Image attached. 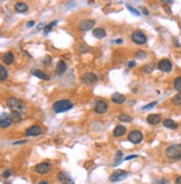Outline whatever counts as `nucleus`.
<instances>
[{
  "instance_id": "f257e3e1",
  "label": "nucleus",
  "mask_w": 181,
  "mask_h": 184,
  "mask_svg": "<svg viewBox=\"0 0 181 184\" xmlns=\"http://www.w3.org/2000/svg\"><path fill=\"white\" fill-rule=\"evenodd\" d=\"M164 154L169 160H172V161L181 160V144H171V145H169L166 149Z\"/></svg>"
},
{
  "instance_id": "f03ea898",
  "label": "nucleus",
  "mask_w": 181,
  "mask_h": 184,
  "mask_svg": "<svg viewBox=\"0 0 181 184\" xmlns=\"http://www.w3.org/2000/svg\"><path fill=\"white\" fill-rule=\"evenodd\" d=\"M72 108H73V103L71 102L70 100H67V99L59 100V101L53 103V105H52V109L56 113L66 112V111H69Z\"/></svg>"
},
{
  "instance_id": "7ed1b4c3",
  "label": "nucleus",
  "mask_w": 181,
  "mask_h": 184,
  "mask_svg": "<svg viewBox=\"0 0 181 184\" xmlns=\"http://www.w3.org/2000/svg\"><path fill=\"white\" fill-rule=\"evenodd\" d=\"M7 105L12 111H18V112L26 111V104L22 101H20L19 99H16V98H8L7 99Z\"/></svg>"
},
{
  "instance_id": "20e7f679",
  "label": "nucleus",
  "mask_w": 181,
  "mask_h": 184,
  "mask_svg": "<svg viewBox=\"0 0 181 184\" xmlns=\"http://www.w3.org/2000/svg\"><path fill=\"white\" fill-rule=\"evenodd\" d=\"M52 169V165L49 162H41L38 163L35 166V172L41 175H45V174H48Z\"/></svg>"
},
{
  "instance_id": "39448f33",
  "label": "nucleus",
  "mask_w": 181,
  "mask_h": 184,
  "mask_svg": "<svg viewBox=\"0 0 181 184\" xmlns=\"http://www.w3.org/2000/svg\"><path fill=\"white\" fill-rule=\"evenodd\" d=\"M131 40L133 41L134 43H137V44H144L147 42V36L142 31L137 30L134 31V32H132Z\"/></svg>"
},
{
  "instance_id": "423d86ee",
  "label": "nucleus",
  "mask_w": 181,
  "mask_h": 184,
  "mask_svg": "<svg viewBox=\"0 0 181 184\" xmlns=\"http://www.w3.org/2000/svg\"><path fill=\"white\" fill-rule=\"evenodd\" d=\"M142 139H143V134H142V132L139 131V130H133V131H131V132L129 133V135H128V140H129L132 144L140 143L141 141H142Z\"/></svg>"
},
{
  "instance_id": "0eeeda50",
  "label": "nucleus",
  "mask_w": 181,
  "mask_h": 184,
  "mask_svg": "<svg viewBox=\"0 0 181 184\" xmlns=\"http://www.w3.org/2000/svg\"><path fill=\"white\" fill-rule=\"evenodd\" d=\"M12 118L8 113H0V128L7 129L12 124Z\"/></svg>"
},
{
  "instance_id": "6e6552de",
  "label": "nucleus",
  "mask_w": 181,
  "mask_h": 184,
  "mask_svg": "<svg viewBox=\"0 0 181 184\" xmlns=\"http://www.w3.org/2000/svg\"><path fill=\"white\" fill-rule=\"evenodd\" d=\"M127 176H128V172H126L123 170H117V171H114L113 173L111 174L109 180L111 182H119L121 180L126 179Z\"/></svg>"
},
{
  "instance_id": "1a4fd4ad",
  "label": "nucleus",
  "mask_w": 181,
  "mask_h": 184,
  "mask_svg": "<svg viewBox=\"0 0 181 184\" xmlns=\"http://www.w3.org/2000/svg\"><path fill=\"white\" fill-rule=\"evenodd\" d=\"M109 109V105L108 103L103 100H98L96 102V105H94V112L98 113V114H104V113L108 111Z\"/></svg>"
},
{
  "instance_id": "9d476101",
  "label": "nucleus",
  "mask_w": 181,
  "mask_h": 184,
  "mask_svg": "<svg viewBox=\"0 0 181 184\" xmlns=\"http://www.w3.org/2000/svg\"><path fill=\"white\" fill-rule=\"evenodd\" d=\"M58 180L61 184H75V181L72 180V177L65 171H61L58 173Z\"/></svg>"
},
{
  "instance_id": "9b49d317",
  "label": "nucleus",
  "mask_w": 181,
  "mask_h": 184,
  "mask_svg": "<svg viewBox=\"0 0 181 184\" xmlns=\"http://www.w3.org/2000/svg\"><path fill=\"white\" fill-rule=\"evenodd\" d=\"M98 80V77L93 73V72H87L85 74H82L81 77V82L82 83H86V84H90V83H93Z\"/></svg>"
},
{
  "instance_id": "f8f14e48",
  "label": "nucleus",
  "mask_w": 181,
  "mask_h": 184,
  "mask_svg": "<svg viewBox=\"0 0 181 184\" xmlns=\"http://www.w3.org/2000/svg\"><path fill=\"white\" fill-rule=\"evenodd\" d=\"M158 68L162 72H170L172 70V63L168 59H162L158 63Z\"/></svg>"
},
{
  "instance_id": "ddd939ff",
  "label": "nucleus",
  "mask_w": 181,
  "mask_h": 184,
  "mask_svg": "<svg viewBox=\"0 0 181 184\" xmlns=\"http://www.w3.org/2000/svg\"><path fill=\"white\" fill-rule=\"evenodd\" d=\"M42 133V129L39 125H32L29 126L27 130H26V135L27 136H38Z\"/></svg>"
},
{
  "instance_id": "4468645a",
  "label": "nucleus",
  "mask_w": 181,
  "mask_h": 184,
  "mask_svg": "<svg viewBox=\"0 0 181 184\" xmlns=\"http://www.w3.org/2000/svg\"><path fill=\"white\" fill-rule=\"evenodd\" d=\"M94 20L92 19H87V20H83L79 24V28H80L81 31H89L91 30L93 27H94Z\"/></svg>"
},
{
  "instance_id": "2eb2a0df",
  "label": "nucleus",
  "mask_w": 181,
  "mask_h": 184,
  "mask_svg": "<svg viewBox=\"0 0 181 184\" xmlns=\"http://www.w3.org/2000/svg\"><path fill=\"white\" fill-rule=\"evenodd\" d=\"M111 100H112V102L116 103V104H121V103L126 102L127 98H126L124 94H121L119 92H116V93H113L111 95Z\"/></svg>"
},
{
  "instance_id": "dca6fc26",
  "label": "nucleus",
  "mask_w": 181,
  "mask_h": 184,
  "mask_svg": "<svg viewBox=\"0 0 181 184\" xmlns=\"http://www.w3.org/2000/svg\"><path fill=\"white\" fill-rule=\"evenodd\" d=\"M161 121V115L160 114H157V113H152V114H149L147 116V122L151 124V125H156L158 123H160Z\"/></svg>"
},
{
  "instance_id": "f3484780",
  "label": "nucleus",
  "mask_w": 181,
  "mask_h": 184,
  "mask_svg": "<svg viewBox=\"0 0 181 184\" xmlns=\"http://www.w3.org/2000/svg\"><path fill=\"white\" fill-rule=\"evenodd\" d=\"M31 73H32V75H35V77H37V78H39V79H41V80H46V81H48V80L50 79V75H49L48 73H46L45 71H41V70H38V69L32 70Z\"/></svg>"
},
{
  "instance_id": "a211bd4d",
  "label": "nucleus",
  "mask_w": 181,
  "mask_h": 184,
  "mask_svg": "<svg viewBox=\"0 0 181 184\" xmlns=\"http://www.w3.org/2000/svg\"><path fill=\"white\" fill-rule=\"evenodd\" d=\"M2 61H3L5 64L10 66V64H12L13 61H15V54H13L11 51H7L5 54H3V57H2Z\"/></svg>"
},
{
  "instance_id": "6ab92c4d",
  "label": "nucleus",
  "mask_w": 181,
  "mask_h": 184,
  "mask_svg": "<svg viewBox=\"0 0 181 184\" xmlns=\"http://www.w3.org/2000/svg\"><path fill=\"white\" fill-rule=\"evenodd\" d=\"M127 132V129H126V126H123V125H117L116 128H114V130H113V136L114 138H120L122 135H124Z\"/></svg>"
},
{
  "instance_id": "aec40b11",
  "label": "nucleus",
  "mask_w": 181,
  "mask_h": 184,
  "mask_svg": "<svg viewBox=\"0 0 181 184\" xmlns=\"http://www.w3.org/2000/svg\"><path fill=\"white\" fill-rule=\"evenodd\" d=\"M163 126H166L167 129H170V130H177L178 126H179V124L176 122V121L171 120V119H166L163 121Z\"/></svg>"
},
{
  "instance_id": "412c9836",
  "label": "nucleus",
  "mask_w": 181,
  "mask_h": 184,
  "mask_svg": "<svg viewBox=\"0 0 181 184\" xmlns=\"http://www.w3.org/2000/svg\"><path fill=\"white\" fill-rule=\"evenodd\" d=\"M92 33H93V37L94 38H97V39H103L104 37H106V30L103 29V28H94L93 31H92Z\"/></svg>"
},
{
  "instance_id": "4be33fe9",
  "label": "nucleus",
  "mask_w": 181,
  "mask_h": 184,
  "mask_svg": "<svg viewBox=\"0 0 181 184\" xmlns=\"http://www.w3.org/2000/svg\"><path fill=\"white\" fill-rule=\"evenodd\" d=\"M9 77V71L7 70L6 67L0 64V81H6Z\"/></svg>"
},
{
  "instance_id": "5701e85b",
  "label": "nucleus",
  "mask_w": 181,
  "mask_h": 184,
  "mask_svg": "<svg viewBox=\"0 0 181 184\" xmlns=\"http://www.w3.org/2000/svg\"><path fill=\"white\" fill-rule=\"evenodd\" d=\"M56 70H57V73L58 74H63L66 70H67V64L65 63L63 61H59L57 63V66H56Z\"/></svg>"
},
{
  "instance_id": "b1692460",
  "label": "nucleus",
  "mask_w": 181,
  "mask_h": 184,
  "mask_svg": "<svg viewBox=\"0 0 181 184\" xmlns=\"http://www.w3.org/2000/svg\"><path fill=\"white\" fill-rule=\"evenodd\" d=\"M15 9L17 12H26L28 10V5L25 2H17L15 5Z\"/></svg>"
},
{
  "instance_id": "393cba45",
  "label": "nucleus",
  "mask_w": 181,
  "mask_h": 184,
  "mask_svg": "<svg viewBox=\"0 0 181 184\" xmlns=\"http://www.w3.org/2000/svg\"><path fill=\"white\" fill-rule=\"evenodd\" d=\"M122 158H123V152H122L121 150L117 151L116 156H114V163H112V166H117V165H119V164L122 162Z\"/></svg>"
},
{
  "instance_id": "a878e982",
  "label": "nucleus",
  "mask_w": 181,
  "mask_h": 184,
  "mask_svg": "<svg viewBox=\"0 0 181 184\" xmlns=\"http://www.w3.org/2000/svg\"><path fill=\"white\" fill-rule=\"evenodd\" d=\"M118 120L121 122H131L132 121V116L129 114H126V113H121L118 115Z\"/></svg>"
},
{
  "instance_id": "bb28decb",
  "label": "nucleus",
  "mask_w": 181,
  "mask_h": 184,
  "mask_svg": "<svg viewBox=\"0 0 181 184\" xmlns=\"http://www.w3.org/2000/svg\"><path fill=\"white\" fill-rule=\"evenodd\" d=\"M58 23V20H55V21H52L51 23H49V24H47L46 27H45V30H43V34L45 36H47L49 32L51 31V29H52V27H55L56 24Z\"/></svg>"
},
{
  "instance_id": "cd10ccee",
  "label": "nucleus",
  "mask_w": 181,
  "mask_h": 184,
  "mask_svg": "<svg viewBox=\"0 0 181 184\" xmlns=\"http://www.w3.org/2000/svg\"><path fill=\"white\" fill-rule=\"evenodd\" d=\"M173 87L177 91H179V93H181V77H177L173 80Z\"/></svg>"
},
{
  "instance_id": "c85d7f7f",
  "label": "nucleus",
  "mask_w": 181,
  "mask_h": 184,
  "mask_svg": "<svg viewBox=\"0 0 181 184\" xmlns=\"http://www.w3.org/2000/svg\"><path fill=\"white\" fill-rule=\"evenodd\" d=\"M10 115L12 118V121H15V122H20L21 119H22L20 112H18V111H12Z\"/></svg>"
},
{
  "instance_id": "c756f323",
  "label": "nucleus",
  "mask_w": 181,
  "mask_h": 184,
  "mask_svg": "<svg viewBox=\"0 0 181 184\" xmlns=\"http://www.w3.org/2000/svg\"><path fill=\"white\" fill-rule=\"evenodd\" d=\"M136 58L137 59H139V60H143V59H146L147 58V52L146 51H142V50H139V51L136 52Z\"/></svg>"
},
{
  "instance_id": "7c9ffc66",
  "label": "nucleus",
  "mask_w": 181,
  "mask_h": 184,
  "mask_svg": "<svg viewBox=\"0 0 181 184\" xmlns=\"http://www.w3.org/2000/svg\"><path fill=\"white\" fill-rule=\"evenodd\" d=\"M172 103L174 105H181V93L176 94L173 98H172Z\"/></svg>"
},
{
  "instance_id": "2f4dec72",
  "label": "nucleus",
  "mask_w": 181,
  "mask_h": 184,
  "mask_svg": "<svg viewBox=\"0 0 181 184\" xmlns=\"http://www.w3.org/2000/svg\"><path fill=\"white\" fill-rule=\"evenodd\" d=\"M154 69V64L153 63H149V64H147L144 68H143V71L146 72V73H151V71Z\"/></svg>"
},
{
  "instance_id": "473e14b6",
  "label": "nucleus",
  "mask_w": 181,
  "mask_h": 184,
  "mask_svg": "<svg viewBox=\"0 0 181 184\" xmlns=\"http://www.w3.org/2000/svg\"><path fill=\"white\" fill-rule=\"evenodd\" d=\"M127 9H128V10H130L131 13H133L134 16H140V12L137 10V9H134L133 7H131L130 5H127Z\"/></svg>"
},
{
  "instance_id": "72a5a7b5",
  "label": "nucleus",
  "mask_w": 181,
  "mask_h": 184,
  "mask_svg": "<svg viewBox=\"0 0 181 184\" xmlns=\"http://www.w3.org/2000/svg\"><path fill=\"white\" fill-rule=\"evenodd\" d=\"M156 104H157L156 101H154V102H151V103H149V104H147V105H144V107H142V110H149L151 108H153Z\"/></svg>"
},
{
  "instance_id": "f704fd0d",
  "label": "nucleus",
  "mask_w": 181,
  "mask_h": 184,
  "mask_svg": "<svg viewBox=\"0 0 181 184\" xmlns=\"http://www.w3.org/2000/svg\"><path fill=\"white\" fill-rule=\"evenodd\" d=\"M11 174H12V171H11V170H7V171H5V172H3L2 176H3L5 179H8Z\"/></svg>"
},
{
  "instance_id": "c9c22d12",
  "label": "nucleus",
  "mask_w": 181,
  "mask_h": 184,
  "mask_svg": "<svg viewBox=\"0 0 181 184\" xmlns=\"http://www.w3.org/2000/svg\"><path fill=\"white\" fill-rule=\"evenodd\" d=\"M136 158H137V155H128V156H126V158H124V161H129V160L136 159Z\"/></svg>"
},
{
  "instance_id": "e433bc0d",
  "label": "nucleus",
  "mask_w": 181,
  "mask_h": 184,
  "mask_svg": "<svg viewBox=\"0 0 181 184\" xmlns=\"http://www.w3.org/2000/svg\"><path fill=\"white\" fill-rule=\"evenodd\" d=\"M27 142V140H22V141H17V142H13V145H18V144H23Z\"/></svg>"
},
{
  "instance_id": "4c0bfd02",
  "label": "nucleus",
  "mask_w": 181,
  "mask_h": 184,
  "mask_svg": "<svg viewBox=\"0 0 181 184\" xmlns=\"http://www.w3.org/2000/svg\"><path fill=\"white\" fill-rule=\"evenodd\" d=\"M27 28H31L32 26H35V21H29V22H27Z\"/></svg>"
},
{
  "instance_id": "58836bf2",
  "label": "nucleus",
  "mask_w": 181,
  "mask_h": 184,
  "mask_svg": "<svg viewBox=\"0 0 181 184\" xmlns=\"http://www.w3.org/2000/svg\"><path fill=\"white\" fill-rule=\"evenodd\" d=\"M174 184H181V175L178 176L176 180H174Z\"/></svg>"
},
{
  "instance_id": "ea45409f",
  "label": "nucleus",
  "mask_w": 181,
  "mask_h": 184,
  "mask_svg": "<svg viewBox=\"0 0 181 184\" xmlns=\"http://www.w3.org/2000/svg\"><path fill=\"white\" fill-rule=\"evenodd\" d=\"M128 67L129 68H133V67H136V61H130L128 63Z\"/></svg>"
},
{
  "instance_id": "a19ab883",
  "label": "nucleus",
  "mask_w": 181,
  "mask_h": 184,
  "mask_svg": "<svg viewBox=\"0 0 181 184\" xmlns=\"http://www.w3.org/2000/svg\"><path fill=\"white\" fill-rule=\"evenodd\" d=\"M142 11H143V15L149 16V11H148V9H147V8H143V9H142Z\"/></svg>"
},
{
  "instance_id": "79ce46f5",
  "label": "nucleus",
  "mask_w": 181,
  "mask_h": 184,
  "mask_svg": "<svg viewBox=\"0 0 181 184\" xmlns=\"http://www.w3.org/2000/svg\"><path fill=\"white\" fill-rule=\"evenodd\" d=\"M162 2H164V3H168V5H171L173 1L172 0H164V1H162Z\"/></svg>"
},
{
  "instance_id": "37998d69",
  "label": "nucleus",
  "mask_w": 181,
  "mask_h": 184,
  "mask_svg": "<svg viewBox=\"0 0 181 184\" xmlns=\"http://www.w3.org/2000/svg\"><path fill=\"white\" fill-rule=\"evenodd\" d=\"M166 183H167V182H166V180H163V179H162V180H160L157 184H166Z\"/></svg>"
},
{
  "instance_id": "c03bdc74",
  "label": "nucleus",
  "mask_w": 181,
  "mask_h": 184,
  "mask_svg": "<svg viewBox=\"0 0 181 184\" xmlns=\"http://www.w3.org/2000/svg\"><path fill=\"white\" fill-rule=\"evenodd\" d=\"M39 184H49V183H48V182H46V181H40Z\"/></svg>"
},
{
  "instance_id": "a18cd8bd",
  "label": "nucleus",
  "mask_w": 181,
  "mask_h": 184,
  "mask_svg": "<svg viewBox=\"0 0 181 184\" xmlns=\"http://www.w3.org/2000/svg\"><path fill=\"white\" fill-rule=\"evenodd\" d=\"M117 43H122V39H118V40H116Z\"/></svg>"
},
{
  "instance_id": "49530a36",
  "label": "nucleus",
  "mask_w": 181,
  "mask_h": 184,
  "mask_svg": "<svg viewBox=\"0 0 181 184\" xmlns=\"http://www.w3.org/2000/svg\"><path fill=\"white\" fill-rule=\"evenodd\" d=\"M5 184H11V183H10V182H6Z\"/></svg>"
}]
</instances>
